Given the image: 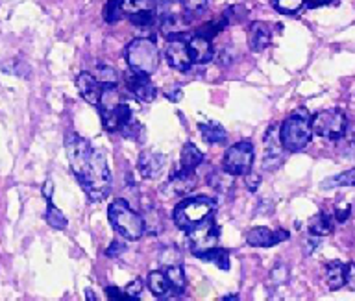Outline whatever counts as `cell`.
<instances>
[{
  "instance_id": "cell-1",
  "label": "cell",
  "mask_w": 355,
  "mask_h": 301,
  "mask_svg": "<svg viewBox=\"0 0 355 301\" xmlns=\"http://www.w3.org/2000/svg\"><path fill=\"white\" fill-rule=\"evenodd\" d=\"M67 159L78 183L82 185L83 192L89 196L91 201L105 200L111 192V170L107 167V159L100 150H94L87 139L82 135H65Z\"/></svg>"
},
{
  "instance_id": "cell-2",
  "label": "cell",
  "mask_w": 355,
  "mask_h": 301,
  "mask_svg": "<svg viewBox=\"0 0 355 301\" xmlns=\"http://www.w3.org/2000/svg\"><path fill=\"white\" fill-rule=\"evenodd\" d=\"M311 115L305 109H296L288 115L279 126V139L285 152L298 154L304 152L313 137V126H311Z\"/></svg>"
},
{
  "instance_id": "cell-3",
  "label": "cell",
  "mask_w": 355,
  "mask_h": 301,
  "mask_svg": "<svg viewBox=\"0 0 355 301\" xmlns=\"http://www.w3.org/2000/svg\"><path fill=\"white\" fill-rule=\"evenodd\" d=\"M107 218L116 233L126 240H139L146 231L144 218L133 211L130 203L122 198L111 201L110 209H107Z\"/></svg>"
},
{
  "instance_id": "cell-4",
  "label": "cell",
  "mask_w": 355,
  "mask_h": 301,
  "mask_svg": "<svg viewBox=\"0 0 355 301\" xmlns=\"http://www.w3.org/2000/svg\"><path fill=\"white\" fill-rule=\"evenodd\" d=\"M216 211V201L209 196H194V198H185L180 201L172 212L174 224L183 231L193 229L200 222H204L209 217H213Z\"/></svg>"
},
{
  "instance_id": "cell-5",
  "label": "cell",
  "mask_w": 355,
  "mask_h": 301,
  "mask_svg": "<svg viewBox=\"0 0 355 301\" xmlns=\"http://www.w3.org/2000/svg\"><path fill=\"white\" fill-rule=\"evenodd\" d=\"M124 60L132 73L137 74H154L159 67V54H157V45L150 37H137L132 43H128L124 51Z\"/></svg>"
},
{
  "instance_id": "cell-6",
  "label": "cell",
  "mask_w": 355,
  "mask_h": 301,
  "mask_svg": "<svg viewBox=\"0 0 355 301\" xmlns=\"http://www.w3.org/2000/svg\"><path fill=\"white\" fill-rule=\"evenodd\" d=\"M311 126H313V134L322 139L338 140L348 131V118L343 109L331 107V109L316 113L315 117L311 118Z\"/></svg>"
},
{
  "instance_id": "cell-7",
  "label": "cell",
  "mask_w": 355,
  "mask_h": 301,
  "mask_svg": "<svg viewBox=\"0 0 355 301\" xmlns=\"http://www.w3.org/2000/svg\"><path fill=\"white\" fill-rule=\"evenodd\" d=\"M254 145L250 140H239V143H235L224 152V159H222L224 172L232 174V176L248 174L254 167Z\"/></svg>"
},
{
  "instance_id": "cell-8",
  "label": "cell",
  "mask_w": 355,
  "mask_h": 301,
  "mask_svg": "<svg viewBox=\"0 0 355 301\" xmlns=\"http://www.w3.org/2000/svg\"><path fill=\"white\" fill-rule=\"evenodd\" d=\"M189 239V246L193 251L194 257H200L204 251L216 248L218 246V239H220V228L215 222V215L209 217L204 222H200L198 226H194L193 229L185 231Z\"/></svg>"
},
{
  "instance_id": "cell-9",
  "label": "cell",
  "mask_w": 355,
  "mask_h": 301,
  "mask_svg": "<svg viewBox=\"0 0 355 301\" xmlns=\"http://www.w3.org/2000/svg\"><path fill=\"white\" fill-rule=\"evenodd\" d=\"M122 15L135 26H150L157 19V0H119Z\"/></svg>"
},
{
  "instance_id": "cell-10",
  "label": "cell",
  "mask_w": 355,
  "mask_h": 301,
  "mask_svg": "<svg viewBox=\"0 0 355 301\" xmlns=\"http://www.w3.org/2000/svg\"><path fill=\"white\" fill-rule=\"evenodd\" d=\"M283 145L279 139V126L272 124L268 126L265 134V159H263V168L265 170H276L283 163Z\"/></svg>"
},
{
  "instance_id": "cell-11",
  "label": "cell",
  "mask_w": 355,
  "mask_h": 301,
  "mask_svg": "<svg viewBox=\"0 0 355 301\" xmlns=\"http://www.w3.org/2000/svg\"><path fill=\"white\" fill-rule=\"evenodd\" d=\"M165 57L166 63L172 69H176L180 73H185L193 65V57L189 51V41L178 37V39H168L165 46Z\"/></svg>"
},
{
  "instance_id": "cell-12",
  "label": "cell",
  "mask_w": 355,
  "mask_h": 301,
  "mask_svg": "<svg viewBox=\"0 0 355 301\" xmlns=\"http://www.w3.org/2000/svg\"><path fill=\"white\" fill-rule=\"evenodd\" d=\"M100 118H102V126L107 131H122L133 120L132 109H130L126 102H121L111 109L100 111Z\"/></svg>"
},
{
  "instance_id": "cell-13",
  "label": "cell",
  "mask_w": 355,
  "mask_h": 301,
  "mask_svg": "<svg viewBox=\"0 0 355 301\" xmlns=\"http://www.w3.org/2000/svg\"><path fill=\"white\" fill-rule=\"evenodd\" d=\"M288 239V231L285 229H276V231H272L268 228H252L246 233V242L250 246H254V248H272V246L279 244L283 240Z\"/></svg>"
},
{
  "instance_id": "cell-14",
  "label": "cell",
  "mask_w": 355,
  "mask_h": 301,
  "mask_svg": "<svg viewBox=\"0 0 355 301\" xmlns=\"http://www.w3.org/2000/svg\"><path fill=\"white\" fill-rule=\"evenodd\" d=\"M126 87L139 102H144V104L154 102L155 95H157L154 84L150 82V76H146V74L132 73L126 78Z\"/></svg>"
},
{
  "instance_id": "cell-15",
  "label": "cell",
  "mask_w": 355,
  "mask_h": 301,
  "mask_svg": "<svg viewBox=\"0 0 355 301\" xmlns=\"http://www.w3.org/2000/svg\"><path fill=\"white\" fill-rule=\"evenodd\" d=\"M76 84H78V89H80V93H82V96L85 98V102L94 107L98 106L100 96H102V91H104L105 82H102V80H100L96 74L82 73L80 76H78Z\"/></svg>"
},
{
  "instance_id": "cell-16",
  "label": "cell",
  "mask_w": 355,
  "mask_h": 301,
  "mask_svg": "<svg viewBox=\"0 0 355 301\" xmlns=\"http://www.w3.org/2000/svg\"><path fill=\"white\" fill-rule=\"evenodd\" d=\"M165 167V156L155 150H144L141 152L137 161V168L144 179H155L159 178Z\"/></svg>"
},
{
  "instance_id": "cell-17",
  "label": "cell",
  "mask_w": 355,
  "mask_h": 301,
  "mask_svg": "<svg viewBox=\"0 0 355 301\" xmlns=\"http://www.w3.org/2000/svg\"><path fill=\"white\" fill-rule=\"evenodd\" d=\"M189 51H191L193 63H198V65L209 63L211 60H213V56H215L211 39H207V37H204V35L200 34L189 37Z\"/></svg>"
},
{
  "instance_id": "cell-18",
  "label": "cell",
  "mask_w": 355,
  "mask_h": 301,
  "mask_svg": "<svg viewBox=\"0 0 355 301\" xmlns=\"http://www.w3.org/2000/svg\"><path fill=\"white\" fill-rule=\"evenodd\" d=\"M272 43V30L266 23H252L248 28V45L254 52H263Z\"/></svg>"
},
{
  "instance_id": "cell-19",
  "label": "cell",
  "mask_w": 355,
  "mask_h": 301,
  "mask_svg": "<svg viewBox=\"0 0 355 301\" xmlns=\"http://www.w3.org/2000/svg\"><path fill=\"white\" fill-rule=\"evenodd\" d=\"M159 28L161 34L166 35L168 39H178V37L183 39V34L187 32V21L176 15V13H166V15L161 17Z\"/></svg>"
},
{
  "instance_id": "cell-20",
  "label": "cell",
  "mask_w": 355,
  "mask_h": 301,
  "mask_svg": "<svg viewBox=\"0 0 355 301\" xmlns=\"http://www.w3.org/2000/svg\"><path fill=\"white\" fill-rule=\"evenodd\" d=\"M168 187L174 194H187L196 187V176H194V170H183L180 168L178 172L172 174L171 181H168Z\"/></svg>"
},
{
  "instance_id": "cell-21",
  "label": "cell",
  "mask_w": 355,
  "mask_h": 301,
  "mask_svg": "<svg viewBox=\"0 0 355 301\" xmlns=\"http://www.w3.org/2000/svg\"><path fill=\"white\" fill-rule=\"evenodd\" d=\"M146 283H148L150 292H152L155 298H166V295L176 294L174 289H172L171 281L166 277L165 270H154V272H150Z\"/></svg>"
},
{
  "instance_id": "cell-22",
  "label": "cell",
  "mask_w": 355,
  "mask_h": 301,
  "mask_svg": "<svg viewBox=\"0 0 355 301\" xmlns=\"http://www.w3.org/2000/svg\"><path fill=\"white\" fill-rule=\"evenodd\" d=\"M346 275H348V264L340 261H331L326 266V283L329 290L343 289L346 284Z\"/></svg>"
},
{
  "instance_id": "cell-23",
  "label": "cell",
  "mask_w": 355,
  "mask_h": 301,
  "mask_svg": "<svg viewBox=\"0 0 355 301\" xmlns=\"http://www.w3.org/2000/svg\"><path fill=\"white\" fill-rule=\"evenodd\" d=\"M198 129L207 145H224L227 140V131L218 122H213V120L200 122Z\"/></svg>"
},
{
  "instance_id": "cell-24",
  "label": "cell",
  "mask_w": 355,
  "mask_h": 301,
  "mask_svg": "<svg viewBox=\"0 0 355 301\" xmlns=\"http://www.w3.org/2000/svg\"><path fill=\"white\" fill-rule=\"evenodd\" d=\"M204 161V154L193 145V143H185L182 148V157H180V167L183 170H196Z\"/></svg>"
},
{
  "instance_id": "cell-25",
  "label": "cell",
  "mask_w": 355,
  "mask_h": 301,
  "mask_svg": "<svg viewBox=\"0 0 355 301\" xmlns=\"http://www.w3.org/2000/svg\"><path fill=\"white\" fill-rule=\"evenodd\" d=\"M333 231V220L326 212H318L309 220V233L313 237H326Z\"/></svg>"
},
{
  "instance_id": "cell-26",
  "label": "cell",
  "mask_w": 355,
  "mask_h": 301,
  "mask_svg": "<svg viewBox=\"0 0 355 301\" xmlns=\"http://www.w3.org/2000/svg\"><path fill=\"white\" fill-rule=\"evenodd\" d=\"M198 259H202V261H207V262H213V264H216V266L220 268V270H230V266H232V262H230V253H227L224 248H211V250L204 251L202 255L198 257Z\"/></svg>"
},
{
  "instance_id": "cell-27",
  "label": "cell",
  "mask_w": 355,
  "mask_h": 301,
  "mask_svg": "<svg viewBox=\"0 0 355 301\" xmlns=\"http://www.w3.org/2000/svg\"><path fill=\"white\" fill-rule=\"evenodd\" d=\"M165 273L166 277H168V281H171L174 292H176V294H182L183 290H185V286H187L182 264H168V266H165Z\"/></svg>"
},
{
  "instance_id": "cell-28",
  "label": "cell",
  "mask_w": 355,
  "mask_h": 301,
  "mask_svg": "<svg viewBox=\"0 0 355 301\" xmlns=\"http://www.w3.org/2000/svg\"><path fill=\"white\" fill-rule=\"evenodd\" d=\"M44 220H46V224H49L50 228L52 229H58V231H61V229L67 228V218L65 215L58 209V207L52 203V200L46 201V212H44Z\"/></svg>"
},
{
  "instance_id": "cell-29",
  "label": "cell",
  "mask_w": 355,
  "mask_h": 301,
  "mask_svg": "<svg viewBox=\"0 0 355 301\" xmlns=\"http://www.w3.org/2000/svg\"><path fill=\"white\" fill-rule=\"evenodd\" d=\"M333 187H355V168L337 174L333 178H327L322 183V189H333Z\"/></svg>"
},
{
  "instance_id": "cell-30",
  "label": "cell",
  "mask_w": 355,
  "mask_h": 301,
  "mask_svg": "<svg viewBox=\"0 0 355 301\" xmlns=\"http://www.w3.org/2000/svg\"><path fill=\"white\" fill-rule=\"evenodd\" d=\"M305 0H272V6L274 10L283 15H294L304 8Z\"/></svg>"
},
{
  "instance_id": "cell-31",
  "label": "cell",
  "mask_w": 355,
  "mask_h": 301,
  "mask_svg": "<svg viewBox=\"0 0 355 301\" xmlns=\"http://www.w3.org/2000/svg\"><path fill=\"white\" fill-rule=\"evenodd\" d=\"M180 4H182V8L185 10L187 15L196 17V15H202L205 12L207 0H180Z\"/></svg>"
},
{
  "instance_id": "cell-32",
  "label": "cell",
  "mask_w": 355,
  "mask_h": 301,
  "mask_svg": "<svg viewBox=\"0 0 355 301\" xmlns=\"http://www.w3.org/2000/svg\"><path fill=\"white\" fill-rule=\"evenodd\" d=\"M122 17H124V15H122L119 0H107V4H105L104 8L105 23H116V21H121Z\"/></svg>"
},
{
  "instance_id": "cell-33",
  "label": "cell",
  "mask_w": 355,
  "mask_h": 301,
  "mask_svg": "<svg viewBox=\"0 0 355 301\" xmlns=\"http://www.w3.org/2000/svg\"><path fill=\"white\" fill-rule=\"evenodd\" d=\"M230 176H232V174L226 172V176H222V174L215 172L209 178L211 187H213V189H215V190H218V192H226L227 189H232V187H233Z\"/></svg>"
},
{
  "instance_id": "cell-34",
  "label": "cell",
  "mask_w": 355,
  "mask_h": 301,
  "mask_svg": "<svg viewBox=\"0 0 355 301\" xmlns=\"http://www.w3.org/2000/svg\"><path fill=\"white\" fill-rule=\"evenodd\" d=\"M143 289H144V281H143V279H133L132 283L126 284V289H124V292H126L130 300H137L139 295L143 294Z\"/></svg>"
},
{
  "instance_id": "cell-35",
  "label": "cell",
  "mask_w": 355,
  "mask_h": 301,
  "mask_svg": "<svg viewBox=\"0 0 355 301\" xmlns=\"http://www.w3.org/2000/svg\"><path fill=\"white\" fill-rule=\"evenodd\" d=\"M244 183H246V187H248L250 192H255V190H257V187L261 185V176L255 172L244 174Z\"/></svg>"
},
{
  "instance_id": "cell-36",
  "label": "cell",
  "mask_w": 355,
  "mask_h": 301,
  "mask_svg": "<svg viewBox=\"0 0 355 301\" xmlns=\"http://www.w3.org/2000/svg\"><path fill=\"white\" fill-rule=\"evenodd\" d=\"M122 251H126V244H122V242H119V240H113L111 242V246L105 250V255L107 257H119L122 253Z\"/></svg>"
},
{
  "instance_id": "cell-37",
  "label": "cell",
  "mask_w": 355,
  "mask_h": 301,
  "mask_svg": "<svg viewBox=\"0 0 355 301\" xmlns=\"http://www.w3.org/2000/svg\"><path fill=\"white\" fill-rule=\"evenodd\" d=\"M105 294H107V298H111V300H130L126 292H122V290L116 289V286H107V289H105Z\"/></svg>"
},
{
  "instance_id": "cell-38",
  "label": "cell",
  "mask_w": 355,
  "mask_h": 301,
  "mask_svg": "<svg viewBox=\"0 0 355 301\" xmlns=\"http://www.w3.org/2000/svg\"><path fill=\"white\" fill-rule=\"evenodd\" d=\"M349 211H352V207L344 206V207H337L335 209V217H337V222H346L349 217Z\"/></svg>"
},
{
  "instance_id": "cell-39",
  "label": "cell",
  "mask_w": 355,
  "mask_h": 301,
  "mask_svg": "<svg viewBox=\"0 0 355 301\" xmlns=\"http://www.w3.org/2000/svg\"><path fill=\"white\" fill-rule=\"evenodd\" d=\"M346 284L355 290V264H348V275H346Z\"/></svg>"
},
{
  "instance_id": "cell-40",
  "label": "cell",
  "mask_w": 355,
  "mask_h": 301,
  "mask_svg": "<svg viewBox=\"0 0 355 301\" xmlns=\"http://www.w3.org/2000/svg\"><path fill=\"white\" fill-rule=\"evenodd\" d=\"M52 194H54V183H52V181H44V185H43V196H44V200L49 201V200H52Z\"/></svg>"
},
{
  "instance_id": "cell-41",
  "label": "cell",
  "mask_w": 355,
  "mask_h": 301,
  "mask_svg": "<svg viewBox=\"0 0 355 301\" xmlns=\"http://www.w3.org/2000/svg\"><path fill=\"white\" fill-rule=\"evenodd\" d=\"M331 0H307V4L311 8H316V6H324V4H329Z\"/></svg>"
},
{
  "instance_id": "cell-42",
  "label": "cell",
  "mask_w": 355,
  "mask_h": 301,
  "mask_svg": "<svg viewBox=\"0 0 355 301\" xmlns=\"http://www.w3.org/2000/svg\"><path fill=\"white\" fill-rule=\"evenodd\" d=\"M166 96H168V100L178 102V100H180V96H182V91L176 89V91H174V93H166Z\"/></svg>"
},
{
  "instance_id": "cell-43",
  "label": "cell",
  "mask_w": 355,
  "mask_h": 301,
  "mask_svg": "<svg viewBox=\"0 0 355 301\" xmlns=\"http://www.w3.org/2000/svg\"><path fill=\"white\" fill-rule=\"evenodd\" d=\"M87 298H89V300H96V298H94L93 292H91V290H87Z\"/></svg>"
},
{
  "instance_id": "cell-44",
  "label": "cell",
  "mask_w": 355,
  "mask_h": 301,
  "mask_svg": "<svg viewBox=\"0 0 355 301\" xmlns=\"http://www.w3.org/2000/svg\"><path fill=\"white\" fill-rule=\"evenodd\" d=\"M159 2H172V0H159Z\"/></svg>"
}]
</instances>
